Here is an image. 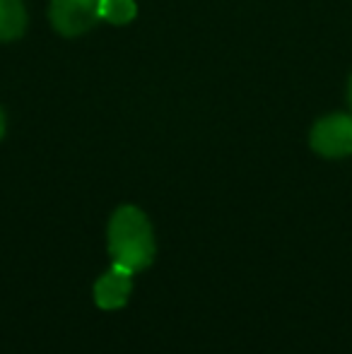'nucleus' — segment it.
Masks as SVG:
<instances>
[{"label": "nucleus", "instance_id": "f257e3e1", "mask_svg": "<svg viewBox=\"0 0 352 354\" xmlns=\"http://www.w3.org/2000/svg\"><path fill=\"white\" fill-rule=\"evenodd\" d=\"M109 253L113 266L128 272H140L155 261V236L145 212L123 205L109 222Z\"/></svg>", "mask_w": 352, "mask_h": 354}, {"label": "nucleus", "instance_id": "f03ea898", "mask_svg": "<svg viewBox=\"0 0 352 354\" xmlns=\"http://www.w3.org/2000/svg\"><path fill=\"white\" fill-rule=\"evenodd\" d=\"M311 149L321 157L340 159L352 154V116L345 113H331L316 121L311 128Z\"/></svg>", "mask_w": 352, "mask_h": 354}, {"label": "nucleus", "instance_id": "7ed1b4c3", "mask_svg": "<svg viewBox=\"0 0 352 354\" xmlns=\"http://www.w3.org/2000/svg\"><path fill=\"white\" fill-rule=\"evenodd\" d=\"M102 0H51L48 17L56 32L63 37H80L99 22Z\"/></svg>", "mask_w": 352, "mask_h": 354}, {"label": "nucleus", "instance_id": "20e7f679", "mask_svg": "<svg viewBox=\"0 0 352 354\" xmlns=\"http://www.w3.org/2000/svg\"><path fill=\"white\" fill-rule=\"evenodd\" d=\"M131 275L133 272L113 266L106 275L99 277V282L94 284V301H97V306L104 308V311H113V308L126 306L133 287Z\"/></svg>", "mask_w": 352, "mask_h": 354}, {"label": "nucleus", "instance_id": "39448f33", "mask_svg": "<svg viewBox=\"0 0 352 354\" xmlns=\"http://www.w3.org/2000/svg\"><path fill=\"white\" fill-rule=\"evenodd\" d=\"M27 29V10L22 0H0V41H12Z\"/></svg>", "mask_w": 352, "mask_h": 354}, {"label": "nucleus", "instance_id": "423d86ee", "mask_svg": "<svg viewBox=\"0 0 352 354\" xmlns=\"http://www.w3.org/2000/svg\"><path fill=\"white\" fill-rule=\"evenodd\" d=\"M138 15V8L133 0H102L99 3V17L111 24H128Z\"/></svg>", "mask_w": 352, "mask_h": 354}, {"label": "nucleus", "instance_id": "0eeeda50", "mask_svg": "<svg viewBox=\"0 0 352 354\" xmlns=\"http://www.w3.org/2000/svg\"><path fill=\"white\" fill-rule=\"evenodd\" d=\"M5 138V113L0 111V140Z\"/></svg>", "mask_w": 352, "mask_h": 354}, {"label": "nucleus", "instance_id": "6e6552de", "mask_svg": "<svg viewBox=\"0 0 352 354\" xmlns=\"http://www.w3.org/2000/svg\"><path fill=\"white\" fill-rule=\"evenodd\" d=\"M348 99H350V106H352V77H350V84H348Z\"/></svg>", "mask_w": 352, "mask_h": 354}]
</instances>
